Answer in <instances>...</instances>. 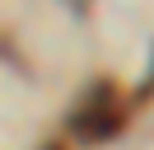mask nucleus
<instances>
[{
    "label": "nucleus",
    "instance_id": "obj_1",
    "mask_svg": "<svg viewBox=\"0 0 154 150\" xmlns=\"http://www.w3.org/2000/svg\"><path fill=\"white\" fill-rule=\"evenodd\" d=\"M70 127H75L84 141H103V136H112V131L122 127V108H117L112 89H107V84H98L94 99H89L84 108L75 112V122H70Z\"/></svg>",
    "mask_w": 154,
    "mask_h": 150
}]
</instances>
